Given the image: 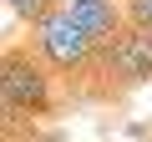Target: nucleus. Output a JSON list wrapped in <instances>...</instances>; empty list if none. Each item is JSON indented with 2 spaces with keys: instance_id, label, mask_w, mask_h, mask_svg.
<instances>
[{
  "instance_id": "2",
  "label": "nucleus",
  "mask_w": 152,
  "mask_h": 142,
  "mask_svg": "<svg viewBox=\"0 0 152 142\" xmlns=\"http://www.w3.org/2000/svg\"><path fill=\"white\" fill-rule=\"evenodd\" d=\"M56 76H66V81H86L91 71H96V36L76 20L71 10H51L41 26H31V41H26Z\"/></svg>"
},
{
  "instance_id": "4",
  "label": "nucleus",
  "mask_w": 152,
  "mask_h": 142,
  "mask_svg": "<svg viewBox=\"0 0 152 142\" xmlns=\"http://www.w3.org/2000/svg\"><path fill=\"white\" fill-rule=\"evenodd\" d=\"M61 10H71L76 20H81L96 36V46H112L127 31V5L122 0H61Z\"/></svg>"
},
{
  "instance_id": "7",
  "label": "nucleus",
  "mask_w": 152,
  "mask_h": 142,
  "mask_svg": "<svg viewBox=\"0 0 152 142\" xmlns=\"http://www.w3.org/2000/svg\"><path fill=\"white\" fill-rule=\"evenodd\" d=\"M147 41H152V31H147Z\"/></svg>"
},
{
  "instance_id": "6",
  "label": "nucleus",
  "mask_w": 152,
  "mask_h": 142,
  "mask_svg": "<svg viewBox=\"0 0 152 142\" xmlns=\"http://www.w3.org/2000/svg\"><path fill=\"white\" fill-rule=\"evenodd\" d=\"M122 5H127V26L152 31V0H122Z\"/></svg>"
},
{
  "instance_id": "5",
  "label": "nucleus",
  "mask_w": 152,
  "mask_h": 142,
  "mask_svg": "<svg viewBox=\"0 0 152 142\" xmlns=\"http://www.w3.org/2000/svg\"><path fill=\"white\" fill-rule=\"evenodd\" d=\"M5 5H10V15L15 20H26V26H41L56 5H61V0H5Z\"/></svg>"
},
{
  "instance_id": "3",
  "label": "nucleus",
  "mask_w": 152,
  "mask_h": 142,
  "mask_svg": "<svg viewBox=\"0 0 152 142\" xmlns=\"http://www.w3.org/2000/svg\"><path fill=\"white\" fill-rule=\"evenodd\" d=\"M96 97H122L152 81V41L147 31L127 26L112 46H96Z\"/></svg>"
},
{
  "instance_id": "1",
  "label": "nucleus",
  "mask_w": 152,
  "mask_h": 142,
  "mask_svg": "<svg viewBox=\"0 0 152 142\" xmlns=\"http://www.w3.org/2000/svg\"><path fill=\"white\" fill-rule=\"evenodd\" d=\"M0 107H5V132L15 137L36 117L56 112V71L20 41L5 46L0 56Z\"/></svg>"
}]
</instances>
